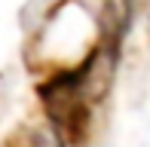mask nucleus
I'll use <instances>...</instances> for the list:
<instances>
[{"label": "nucleus", "instance_id": "f257e3e1", "mask_svg": "<svg viewBox=\"0 0 150 147\" xmlns=\"http://www.w3.org/2000/svg\"><path fill=\"white\" fill-rule=\"evenodd\" d=\"M92 61L83 64L80 71H64L55 74L49 83L40 86V101L46 107L49 126L55 129V135L67 144H83L89 135V98H86V80L92 74Z\"/></svg>", "mask_w": 150, "mask_h": 147}, {"label": "nucleus", "instance_id": "f03ea898", "mask_svg": "<svg viewBox=\"0 0 150 147\" xmlns=\"http://www.w3.org/2000/svg\"><path fill=\"white\" fill-rule=\"evenodd\" d=\"M9 147H64L52 126H25L12 135Z\"/></svg>", "mask_w": 150, "mask_h": 147}]
</instances>
